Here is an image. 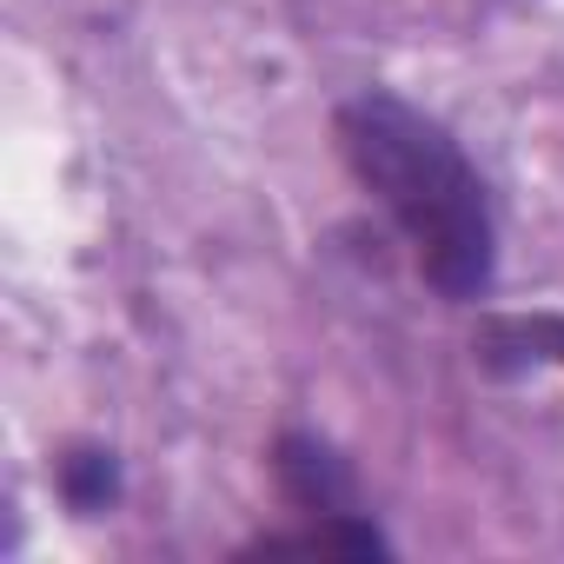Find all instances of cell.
<instances>
[{
  "label": "cell",
  "instance_id": "cell-1",
  "mask_svg": "<svg viewBox=\"0 0 564 564\" xmlns=\"http://www.w3.org/2000/svg\"><path fill=\"white\" fill-rule=\"evenodd\" d=\"M339 153L352 180L412 239L419 272L445 300H478L498 272V226L465 147L399 94H352L339 107Z\"/></svg>",
  "mask_w": 564,
  "mask_h": 564
},
{
  "label": "cell",
  "instance_id": "cell-2",
  "mask_svg": "<svg viewBox=\"0 0 564 564\" xmlns=\"http://www.w3.org/2000/svg\"><path fill=\"white\" fill-rule=\"evenodd\" d=\"M279 485H286V498L300 505V511H313V518H346V511H359V491H352V471L319 445V438H306V432H286L279 438Z\"/></svg>",
  "mask_w": 564,
  "mask_h": 564
},
{
  "label": "cell",
  "instance_id": "cell-3",
  "mask_svg": "<svg viewBox=\"0 0 564 564\" xmlns=\"http://www.w3.org/2000/svg\"><path fill=\"white\" fill-rule=\"evenodd\" d=\"M259 557H286V551H319V557H386L392 544L379 538V524H366L359 511H346V518H319L313 531H293V538H259L252 544Z\"/></svg>",
  "mask_w": 564,
  "mask_h": 564
},
{
  "label": "cell",
  "instance_id": "cell-4",
  "mask_svg": "<svg viewBox=\"0 0 564 564\" xmlns=\"http://www.w3.org/2000/svg\"><path fill=\"white\" fill-rule=\"evenodd\" d=\"M485 366H564V319L531 313V319H498L485 326Z\"/></svg>",
  "mask_w": 564,
  "mask_h": 564
},
{
  "label": "cell",
  "instance_id": "cell-5",
  "mask_svg": "<svg viewBox=\"0 0 564 564\" xmlns=\"http://www.w3.org/2000/svg\"><path fill=\"white\" fill-rule=\"evenodd\" d=\"M61 491H67L74 511H107V498L120 491L113 452H74V458H61Z\"/></svg>",
  "mask_w": 564,
  "mask_h": 564
}]
</instances>
